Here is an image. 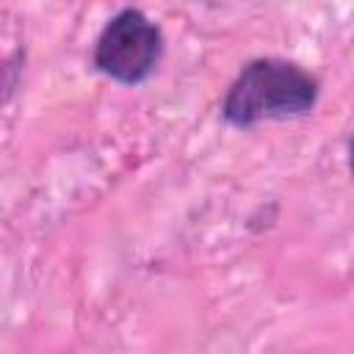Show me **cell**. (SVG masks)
<instances>
[{"mask_svg": "<svg viewBox=\"0 0 354 354\" xmlns=\"http://www.w3.org/2000/svg\"><path fill=\"white\" fill-rule=\"evenodd\" d=\"M25 69V50H14L8 55H0V108L17 94L19 80Z\"/></svg>", "mask_w": 354, "mask_h": 354, "instance_id": "obj_3", "label": "cell"}, {"mask_svg": "<svg viewBox=\"0 0 354 354\" xmlns=\"http://www.w3.org/2000/svg\"><path fill=\"white\" fill-rule=\"evenodd\" d=\"M321 94L318 77L288 58H254L241 66L221 100V119L232 127L307 116Z\"/></svg>", "mask_w": 354, "mask_h": 354, "instance_id": "obj_1", "label": "cell"}, {"mask_svg": "<svg viewBox=\"0 0 354 354\" xmlns=\"http://www.w3.org/2000/svg\"><path fill=\"white\" fill-rule=\"evenodd\" d=\"M163 58V30L141 8L116 11L94 41V69L122 86L152 77Z\"/></svg>", "mask_w": 354, "mask_h": 354, "instance_id": "obj_2", "label": "cell"}]
</instances>
